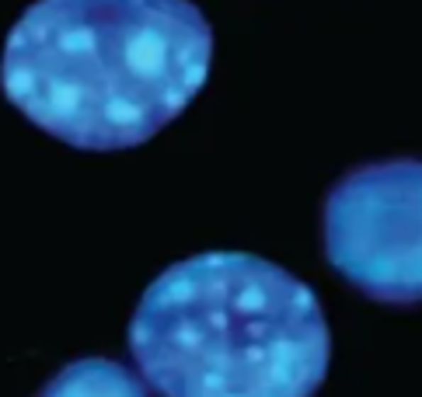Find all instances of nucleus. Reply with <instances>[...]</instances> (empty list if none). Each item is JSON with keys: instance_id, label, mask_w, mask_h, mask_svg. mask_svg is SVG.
<instances>
[{"instance_id": "1", "label": "nucleus", "mask_w": 422, "mask_h": 397, "mask_svg": "<svg viewBox=\"0 0 422 397\" xmlns=\"http://www.w3.org/2000/svg\"><path fill=\"white\" fill-rule=\"evenodd\" d=\"M213 28L192 0H35L4 42V98L77 150H129L203 91Z\"/></svg>"}, {"instance_id": "2", "label": "nucleus", "mask_w": 422, "mask_h": 397, "mask_svg": "<svg viewBox=\"0 0 422 397\" xmlns=\"http://www.w3.org/2000/svg\"><path fill=\"white\" fill-rule=\"evenodd\" d=\"M126 342L161 397H314L332 362L314 289L248 251H203L165 269Z\"/></svg>"}, {"instance_id": "3", "label": "nucleus", "mask_w": 422, "mask_h": 397, "mask_svg": "<svg viewBox=\"0 0 422 397\" xmlns=\"http://www.w3.org/2000/svg\"><path fill=\"white\" fill-rule=\"evenodd\" d=\"M325 258L352 289L387 307L422 303V160L345 171L321 209Z\"/></svg>"}, {"instance_id": "4", "label": "nucleus", "mask_w": 422, "mask_h": 397, "mask_svg": "<svg viewBox=\"0 0 422 397\" xmlns=\"http://www.w3.org/2000/svg\"><path fill=\"white\" fill-rule=\"evenodd\" d=\"M39 397H150L147 384L116 359H77L67 362L49 384H45Z\"/></svg>"}]
</instances>
